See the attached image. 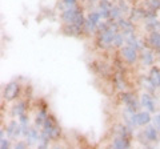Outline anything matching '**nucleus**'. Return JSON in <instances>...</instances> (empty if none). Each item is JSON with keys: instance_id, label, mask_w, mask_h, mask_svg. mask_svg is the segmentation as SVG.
<instances>
[{"instance_id": "obj_13", "label": "nucleus", "mask_w": 160, "mask_h": 149, "mask_svg": "<svg viewBox=\"0 0 160 149\" xmlns=\"http://www.w3.org/2000/svg\"><path fill=\"white\" fill-rule=\"evenodd\" d=\"M63 33L67 36H72V37H80L84 35V29L83 27H79L76 24H64L63 26Z\"/></svg>"}, {"instance_id": "obj_33", "label": "nucleus", "mask_w": 160, "mask_h": 149, "mask_svg": "<svg viewBox=\"0 0 160 149\" xmlns=\"http://www.w3.org/2000/svg\"><path fill=\"white\" fill-rule=\"evenodd\" d=\"M0 148L2 149H8L9 148V140H7L6 137L0 138Z\"/></svg>"}, {"instance_id": "obj_1", "label": "nucleus", "mask_w": 160, "mask_h": 149, "mask_svg": "<svg viewBox=\"0 0 160 149\" xmlns=\"http://www.w3.org/2000/svg\"><path fill=\"white\" fill-rule=\"evenodd\" d=\"M119 99H120V101H122L128 109H131L132 112H140V108L143 107L142 103L136 99V96H135L132 92L126 91V89H124V91H120Z\"/></svg>"}, {"instance_id": "obj_7", "label": "nucleus", "mask_w": 160, "mask_h": 149, "mask_svg": "<svg viewBox=\"0 0 160 149\" xmlns=\"http://www.w3.org/2000/svg\"><path fill=\"white\" fill-rule=\"evenodd\" d=\"M113 6L112 0H99L96 4V9L99 11L100 16H102L103 20H107V19L111 17V8Z\"/></svg>"}, {"instance_id": "obj_34", "label": "nucleus", "mask_w": 160, "mask_h": 149, "mask_svg": "<svg viewBox=\"0 0 160 149\" xmlns=\"http://www.w3.org/2000/svg\"><path fill=\"white\" fill-rule=\"evenodd\" d=\"M152 124L155 127H156L159 131H160V115L158 113V115H155L153 117H152Z\"/></svg>"}, {"instance_id": "obj_2", "label": "nucleus", "mask_w": 160, "mask_h": 149, "mask_svg": "<svg viewBox=\"0 0 160 149\" xmlns=\"http://www.w3.org/2000/svg\"><path fill=\"white\" fill-rule=\"evenodd\" d=\"M22 93V87H20L19 81H11L8 83L3 89V100H6L7 103H11L18 100Z\"/></svg>"}, {"instance_id": "obj_4", "label": "nucleus", "mask_w": 160, "mask_h": 149, "mask_svg": "<svg viewBox=\"0 0 160 149\" xmlns=\"http://www.w3.org/2000/svg\"><path fill=\"white\" fill-rule=\"evenodd\" d=\"M153 49L151 48H144L143 51H140V56H139V61L143 67H152L155 65V61H156V56H155Z\"/></svg>"}, {"instance_id": "obj_22", "label": "nucleus", "mask_w": 160, "mask_h": 149, "mask_svg": "<svg viewBox=\"0 0 160 149\" xmlns=\"http://www.w3.org/2000/svg\"><path fill=\"white\" fill-rule=\"evenodd\" d=\"M142 87L144 88V91L146 92H149V93H153L156 92V87H155V84L152 83V80L149 79V76H143L142 77Z\"/></svg>"}, {"instance_id": "obj_24", "label": "nucleus", "mask_w": 160, "mask_h": 149, "mask_svg": "<svg viewBox=\"0 0 160 149\" xmlns=\"http://www.w3.org/2000/svg\"><path fill=\"white\" fill-rule=\"evenodd\" d=\"M83 29H84V35H88V36L98 33V26H96L95 23H92L91 20H89V19H87L86 23H84Z\"/></svg>"}, {"instance_id": "obj_11", "label": "nucleus", "mask_w": 160, "mask_h": 149, "mask_svg": "<svg viewBox=\"0 0 160 149\" xmlns=\"http://www.w3.org/2000/svg\"><path fill=\"white\" fill-rule=\"evenodd\" d=\"M92 69H93L95 73L102 74V76H104V77H108V76H111L112 74L111 67H109L107 63H104V61H93Z\"/></svg>"}, {"instance_id": "obj_10", "label": "nucleus", "mask_w": 160, "mask_h": 149, "mask_svg": "<svg viewBox=\"0 0 160 149\" xmlns=\"http://www.w3.org/2000/svg\"><path fill=\"white\" fill-rule=\"evenodd\" d=\"M131 137L127 136H120V135H115V137L111 141V147L115 149H127L131 148Z\"/></svg>"}, {"instance_id": "obj_14", "label": "nucleus", "mask_w": 160, "mask_h": 149, "mask_svg": "<svg viewBox=\"0 0 160 149\" xmlns=\"http://www.w3.org/2000/svg\"><path fill=\"white\" fill-rule=\"evenodd\" d=\"M27 109H28V100H18L16 103L12 105L11 108V115L15 117V116H20L23 113H27Z\"/></svg>"}, {"instance_id": "obj_36", "label": "nucleus", "mask_w": 160, "mask_h": 149, "mask_svg": "<svg viewBox=\"0 0 160 149\" xmlns=\"http://www.w3.org/2000/svg\"><path fill=\"white\" fill-rule=\"evenodd\" d=\"M6 133H7V132H4V129H3V128H2V129H0V138L6 137Z\"/></svg>"}, {"instance_id": "obj_28", "label": "nucleus", "mask_w": 160, "mask_h": 149, "mask_svg": "<svg viewBox=\"0 0 160 149\" xmlns=\"http://www.w3.org/2000/svg\"><path fill=\"white\" fill-rule=\"evenodd\" d=\"M143 6L146 8L159 11L160 9V0H143Z\"/></svg>"}, {"instance_id": "obj_8", "label": "nucleus", "mask_w": 160, "mask_h": 149, "mask_svg": "<svg viewBox=\"0 0 160 149\" xmlns=\"http://www.w3.org/2000/svg\"><path fill=\"white\" fill-rule=\"evenodd\" d=\"M146 46L160 55V32H148L146 37Z\"/></svg>"}, {"instance_id": "obj_37", "label": "nucleus", "mask_w": 160, "mask_h": 149, "mask_svg": "<svg viewBox=\"0 0 160 149\" xmlns=\"http://www.w3.org/2000/svg\"><path fill=\"white\" fill-rule=\"evenodd\" d=\"M112 2H118V0H112Z\"/></svg>"}, {"instance_id": "obj_12", "label": "nucleus", "mask_w": 160, "mask_h": 149, "mask_svg": "<svg viewBox=\"0 0 160 149\" xmlns=\"http://www.w3.org/2000/svg\"><path fill=\"white\" fill-rule=\"evenodd\" d=\"M142 133H143L144 137H146L149 142H158V141H159V137H160L159 129L155 127L153 124H152V125H151V124L146 125V128H144V131H143Z\"/></svg>"}, {"instance_id": "obj_20", "label": "nucleus", "mask_w": 160, "mask_h": 149, "mask_svg": "<svg viewBox=\"0 0 160 149\" xmlns=\"http://www.w3.org/2000/svg\"><path fill=\"white\" fill-rule=\"evenodd\" d=\"M136 116H138V125L139 127H146V125H148V124L152 121L151 112H148V111L138 112Z\"/></svg>"}, {"instance_id": "obj_26", "label": "nucleus", "mask_w": 160, "mask_h": 149, "mask_svg": "<svg viewBox=\"0 0 160 149\" xmlns=\"http://www.w3.org/2000/svg\"><path fill=\"white\" fill-rule=\"evenodd\" d=\"M118 4V7L122 9L123 15H129V12H131V6H129V2L128 0H118V2H115Z\"/></svg>"}, {"instance_id": "obj_27", "label": "nucleus", "mask_w": 160, "mask_h": 149, "mask_svg": "<svg viewBox=\"0 0 160 149\" xmlns=\"http://www.w3.org/2000/svg\"><path fill=\"white\" fill-rule=\"evenodd\" d=\"M58 120H56V117H55L52 113H49V115L47 116V118H46V121H44V125H43V128L44 129H49V128H53L55 125H58Z\"/></svg>"}, {"instance_id": "obj_16", "label": "nucleus", "mask_w": 160, "mask_h": 149, "mask_svg": "<svg viewBox=\"0 0 160 149\" xmlns=\"http://www.w3.org/2000/svg\"><path fill=\"white\" fill-rule=\"evenodd\" d=\"M42 131L46 133V135L51 138V141H59V138L62 137V127L59 125H55L53 128H49V129H44L42 128Z\"/></svg>"}, {"instance_id": "obj_3", "label": "nucleus", "mask_w": 160, "mask_h": 149, "mask_svg": "<svg viewBox=\"0 0 160 149\" xmlns=\"http://www.w3.org/2000/svg\"><path fill=\"white\" fill-rule=\"evenodd\" d=\"M119 55H120V57H122V60L126 64H128V65H135V64L139 61L140 52L126 44V46H123L119 49Z\"/></svg>"}, {"instance_id": "obj_29", "label": "nucleus", "mask_w": 160, "mask_h": 149, "mask_svg": "<svg viewBox=\"0 0 160 149\" xmlns=\"http://www.w3.org/2000/svg\"><path fill=\"white\" fill-rule=\"evenodd\" d=\"M123 16H124V15L122 12V9L118 7L116 3H113V6L111 8V17H109V19H112V20H118V19L123 17Z\"/></svg>"}, {"instance_id": "obj_30", "label": "nucleus", "mask_w": 160, "mask_h": 149, "mask_svg": "<svg viewBox=\"0 0 160 149\" xmlns=\"http://www.w3.org/2000/svg\"><path fill=\"white\" fill-rule=\"evenodd\" d=\"M87 19H89V20H91L92 23H95L96 26L103 20L102 16H100V13H99V11H95V9H93V11H89V12H88Z\"/></svg>"}, {"instance_id": "obj_17", "label": "nucleus", "mask_w": 160, "mask_h": 149, "mask_svg": "<svg viewBox=\"0 0 160 149\" xmlns=\"http://www.w3.org/2000/svg\"><path fill=\"white\" fill-rule=\"evenodd\" d=\"M49 115L48 113V109H44V108H39V111L36 113V116H35V127L38 129L43 128L44 125V121H46L47 116Z\"/></svg>"}, {"instance_id": "obj_19", "label": "nucleus", "mask_w": 160, "mask_h": 149, "mask_svg": "<svg viewBox=\"0 0 160 149\" xmlns=\"http://www.w3.org/2000/svg\"><path fill=\"white\" fill-rule=\"evenodd\" d=\"M40 140V132L38 131L36 127H31V131H29V133L27 135L26 137V141L28 142V145H35V144H38Z\"/></svg>"}, {"instance_id": "obj_15", "label": "nucleus", "mask_w": 160, "mask_h": 149, "mask_svg": "<svg viewBox=\"0 0 160 149\" xmlns=\"http://www.w3.org/2000/svg\"><path fill=\"white\" fill-rule=\"evenodd\" d=\"M126 44L129 47H132L135 48L136 51H143L144 48H146V44H144V41H142L140 39L136 36V35H131V36H128L126 37Z\"/></svg>"}, {"instance_id": "obj_31", "label": "nucleus", "mask_w": 160, "mask_h": 149, "mask_svg": "<svg viewBox=\"0 0 160 149\" xmlns=\"http://www.w3.org/2000/svg\"><path fill=\"white\" fill-rule=\"evenodd\" d=\"M19 123L22 124V125H26V124H29V117L27 113H23V115L19 116Z\"/></svg>"}, {"instance_id": "obj_23", "label": "nucleus", "mask_w": 160, "mask_h": 149, "mask_svg": "<svg viewBox=\"0 0 160 149\" xmlns=\"http://www.w3.org/2000/svg\"><path fill=\"white\" fill-rule=\"evenodd\" d=\"M113 84H115L113 87L116 88L118 91H124V89L127 88V84L123 80V74L120 72H116L113 74Z\"/></svg>"}, {"instance_id": "obj_21", "label": "nucleus", "mask_w": 160, "mask_h": 149, "mask_svg": "<svg viewBox=\"0 0 160 149\" xmlns=\"http://www.w3.org/2000/svg\"><path fill=\"white\" fill-rule=\"evenodd\" d=\"M149 79L152 80V83L155 84V87L158 89H160V68L158 65H152L149 69Z\"/></svg>"}, {"instance_id": "obj_9", "label": "nucleus", "mask_w": 160, "mask_h": 149, "mask_svg": "<svg viewBox=\"0 0 160 149\" xmlns=\"http://www.w3.org/2000/svg\"><path fill=\"white\" fill-rule=\"evenodd\" d=\"M6 132H7L8 138H11V140H18L20 136H23V132H22V124H20L19 121L12 120V121L7 125Z\"/></svg>"}, {"instance_id": "obj_5", "label": "nucleus", "mask_w": 160, "mask_h": 149, "mask_svg": "<svg viewBox=\"0 0 160 149\" xmlns=\"http://www.w3.org/2000/svg\"><path fill=\"white\" fill-rule=\"evenodd\" d=\"M118 26H119V29L120 32H123V35L126 37L131 36V35H135V31H136V27H135V23L131 22L129 19H126V17H120L116 20Z\"/></svg>"}, {"instance_id": "obj_6", "label": "nucleus", "mask_w": 160, "mask_h": 149, "mask_svg": "<svg viewBox=\"0 0 160 149\" xmlns=\"http://www.w3.org/2000/svg\"><path fill=\"white\" fill-rule=\"evenodd\" d=\"M140 103H142V105H143V108L146 109V111L151 112V113L156 112L158 105H156V101H155L152 93L144 91V92L142 93V97H140Z\"/></svg>"}, {"instance_id": "obj_25", "label": "nucleus", "mask_w": 160, "mask_h": 149, "mask_svg": "<svg viewBox=\"0 0 160 149\" xmlns=\"http://www.w3.org/2000/svg\"><path fill=\"white\" fill-rule=\"evenodd\" d=\"M123 46H126V36L123 35V32H116L113 36V48L120 49Z\"/></svg>"}, {"instance_id": "obj_18", "label": "nucleus", "mask_w": 160, "mask_h": 149, "mask_svg": "<svg viewBox=\"0 0 160 149\" xmlns=\"http://www.w3.org/2000/svg\"><path fill=\"white\" fill-rule=\"evenodd\" d=\"M144 28H146L147 32H160V20H158L156 17L152 19H146L144 20Z\"/></svg>"}, {"instance_id": "obj_39", "label": "nucleus", "mask_w": 160, "mask_h": 149, "mask_svg": "<svg viewBox=\"0 0 160 149\" xmlns=\"http://www.w3.org/2000/svg\"><path fill=\"white\" fill-rule=\"evenodd\" d=\"M159 115H160V113H159Z\"/></svg>"}, {"instance_id": "obj_38", "label": "nucleus", "mask_w": 160, "mask_h": 149, "mask_svg": "<svg viewBox=\"0 0 160 149\" xmlns=\"http://www.w3.org/2000/svg\"><path fill=\"white\" fill-rule=\"evenodd\" d=\"M128 2H133V0H128Z\"/></svg>"}, {"instance_id": "obj_35", "label": "nucleus", "mask_w": 160, "mask_h": 149, "mask_svg": "<svg viewBox=\"0 0 160 149\" xmlns=\"http://www.w3.org/2000/svg\"><path fill=\"white\" fill-rule=\"evenodd\" d=\"M60 2H64V3H69V4H75V3H78V0H60Z\"/></svg>"}, {"instance_id": "obj_32", "label": "nucleus", "mask_w": 160, "mask_h": 149, "mask_svg": "<svg viewBox=\"0 0 160 149\" xmlns=\"http://www.w3.org/2000/svg\"><path fill=\"white\" fill-rule=\"evenodd\" d=\"M27 147H29L28 145V142L24 140V141H16L15 142V148L16 149H24V148H27Z\"/></svg>"}]
</instances>
